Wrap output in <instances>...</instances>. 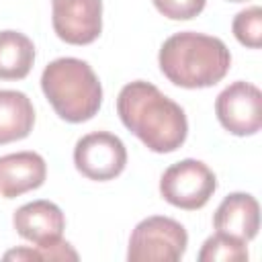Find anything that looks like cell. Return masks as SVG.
Masks as SVG:
<instances>
[{
  "label": "cell",
  "mask_w": 262,
  "mask_h": 262,
  "mask_svg": "<svg viewBox=\"0 0 262 262\" xmlns=\"http://www.w3.org/2000/svg\"><path fill=\"white\" fill-rule=\"evenodd\" d=\"M121 123L156 154L178 149L188 133V121L180 104L145 80L129 82L117 96Z\"/></svg>",
  "instance_id": "6da1fadb"
},
{
  "label": "cell",
  "mask_w": 262,
  "mask_h": 262,
  "mask_svg": "<svg viewBox=\"0 0 262 262\" xmlns=\"http://www.w3.org/2000/svg\"><path fill=\"white\" fill-rule=\"evenodd\" d=\"M162 74L180 88H209L225 78L231 53L219 37L182 31L168 37L158 55Z\"/></svg>",
  "instance_id": "7a4b0ae2"
},
{
  "label": "cell",
  "mask_w": 262,
  "mask_h": 262,
  "mask_svg": "<svg viewBox=\"0 0 262 262\" xmlns=\"http://www.w3.org/2000/svg\"><path fill=\"white\" fill-rule=\"evenodd\" d=\"M41 88L53 111L68 123L92 119L102 104V86L94 70L78 57H57L45 66Z\"/></svg>",
  "instance_id": "3957f363"
},
{
  "label": "cell",
  "mask_w": 262,
  "mask_h": 262,
  "mask_svg": "<svg viewBox=\"0 0 262 262\" xmlns=\"http://www.w3.org/2000/svg\"><path fill=\"white\" fill-rule=\"evenodd\" d=\"M16 233L35 244L31 250H12L8 252V258H27V260H78V254L74 248L61 239L66 217L61 209L51 201H33L14 211L12 217Z\"/></svg>",
  "instance_id": "277c9868"
},
{
  "label": "cell",
  "mask_w": 262,
  "mask_h": 262,
  "mask_svg": "<svg viewBox=\"0 0 262 262\" xmlns=\"http://www.w3.org/2000/svg\"><path fill=\"white\" fill-rule=\"evenodd\" d=\"M188 244L186 229L170 217L154 215L139 221L129 237V262H176Z\"/></svg>",
  "instance_id": "5b68a950"
},
{
  "label": "cell",
  "mask_w": 262,
  "mask_h": 262,
  "mask_svg": "<svg viewBox=\"0 0 262 262\" xmlns=\"http://www.w3.org/2000/svg\"><path fill=\"white\" fill-rule=\"evenodd\" d=\"M217 188V178L213 170L201 160H180L166 168L160 178V194L166 203L184 209L196 211L209 203Z\"/></svg>",
  "instance_id": "8992f818"
},
{
  "label": "cell",
  "mask_w": 262,
  "mask_h": 262,
  "mask_svg": "<svg viewBox=\"0 0 262 262\" xmlns=\"http://www.w3.org/2000/svg\"><path fill=\"white\" fill-rule=\"evenodd\" d=\"M74 164L78 172L90 180H113L125 170L127 149L117 135L94 131L78 139L74 147Z\"/></svg>",
  "instance_id": "52a82bcc"
},
{
  "label": "cell",
  "mask_w": 262,
  "mask_h": 262,
  "mask_svg": "<svg viewBox=\"0 0 262 262\" xmlns=\"http://www.w3.org/2000/svg\"><path fill=\"white\" fill-rule=\"evenodd\" d=\"M215 113L229 133L239 137L254 135L262 127V94L258 86L237 80L219 92Z\"/></svg>",
  "instance_id": "ba28073f"
},
{
  "label": "cell",
  "mask_w": 262,
  "mask_h": 262,
  "mask_svg": "<svg viewBox=\"0 0 262 262\" xmlns=\"http://www.w3.org/2000/svg\"><path fill=\"white\" fill-rule=\"evenodd\" d=\"M53 31L70 45H88L102 31V0H51Z\"/></svg>",
  "instance_id": "9c48e42d"
},
{
  "label": "cell",
  "mask_w": 262,
  "mask_h": 262,
  "mask_svg": "<svg viewBox=\"0 0 262 262\" xmlns=\"http://www.w3.org/2000/svg\"><path fill=\"white\" fill-rule=\"evenodd\" d=\"M213 225L219 233L231 235L244 244L256 237L260 227L258 201L248 192L227 194L213 215Z\"/></svg>",
  "instance_id": "30bf717a"
},
{
  "label": "cell",
  "mask_w": 262,
  "mask_h": 262,
  "mask_svg": "<svg viewBox=\"0 0 262 262\" xmlns=\"http://www.w3.org/2000/svg\"><path fill=\"white\" fill-rule=\"evenodd\" d=\"M47 166L37 151H16L0 158V196L14 199L45 182Z\"/></svg>",
  "instance_id": "8fae6325"
},
{
  "label": "cell",
  "mask_w": 262,
  "mask_h": 262,
  "mask_svg": "<svg viewBox=\"0 0 262 262\" xmlns=\"http://www.w3.org/2000/svg\"><path fill=\"white\" fill-rule=\"evenodd\" d=\"M35 125V108L25 92L0 90V145L25 139Z\"/></svg>",
  "instance_id": "7c38bea8"
},
{
  "label": "cell",
  "mask_w": 262,
  "mask_h": 262,
  "mask_svg": "<svg viewBox=\"0 0 262 262\" xmlns=\"http://www.w3.org/2000/svg\"><path fill=\"white\" fill-rule=\"evenodd\" d=\"M35 61L33 41L18 31H0V80H23Z\"/></svg>",
  "instance_id": "4fadbf2b"
},
{
  "label": "cell",
  "mask_w": 262,
  "mask_h": 262,
  "mask_svg": "<svg viewBox=\"0 0 262 262\" xmlns=\"http://www.w3.org/2000/svg\"><path fill=\"white\" fill-rule=\"evenodd\" d=\"M201 262H244L248 260V248L244 242L225 235V233H215L205 239L201 252H199Z\"/></svg>",
  "instance_id": "5bb4252c"
},
{
  "label": "cell",
  "mask_w": 262,
  "mask_h": 262,
  "mask_svg": "<svg viewBox=\"0 0 262 262\" xmlns=\"http://www.w3.org/2000/svg\"><path fill=\"white\" fill-rule=\"evenodd\" d=\"M231 31L242 45H246L250 49H258L262 43V10H260V6H250L242 12H237L231 23Z\"/></svg>",
  "instance_id": "9a60e30c"
},
{
  "label": "cell",
  "mask_w": 262,
  "mask_h": 262,
  "mask_svg": "<svg viewBox=\"0 0 262 262\" xmlns=\"http://www.w3.org/2000/svg\"><path fill=\"white\" fill-rule=\"evenodd\" d=\"M207 0H154V6L172 20H188L203 12Z\"/></svg>",
  "instance_id": "2e32d148"
},
{
  "label": "cell",
  "mask_w": 262,
  "mask_h": 262,
  "mask_svg": "<svg viewBox=\"0 0 262 262\" xmlns=\"http://www.w3.org/2000/svg\"><path fill=\"white\" fill-rule=\"evenodd\" d=\"M229 2H246V0H229Z\"/></svg>",
  "instance_id": "e0dca14e"
}]
</instances>
